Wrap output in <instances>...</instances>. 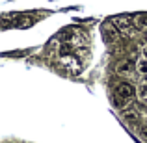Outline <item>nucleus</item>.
Here are the masks:
<instances>
[{
	"instance_id": "obj_2",
	"label": "nucleus",
	"mask_w": 147,
	"mask_h": 143,
	"mask_svg": "<svg viewBox=\"0 0 147 143\" xmlns=\"http://www.w3.org/2000/svg\"><path fill=\"white\" fill-rule=\"evenodd\" d=\"M115 95H119V97H123V99H129V100H132L134 99V95H136V89H134V86L132 84H119L117 87H115Z\"/></svg>"
},
{
	"instance_id": "obj_8",
	"label": "nucleus",
	"mask_w": 147,
	"mask_h": 143,
	"mask_svg": "<svg viewBox=\"0 0 147 143\" xmlns=\"http://www.w3.org/2000/svg\"><path fill=\"white\" fill-rule=\"evenodd\" d=\"M134 26L138 30H145L147 28V15H136L134 17Z\"/></svg>"
},
{
	"instance_id": "obj_7",
	"label": "nucleus",
	"mask_w": 147,
	"mask_h": 143,
	"mask_svg": "<svg viewBox=\"0 0 147 143\" xmlns=\"http://www.w3.org/2000/svg\"><path fill=\"white\" fill-rule=\"evenodd\" d=\"M136 95H138V99L142 100V102H147V84H138V87H136Z\"/></svg>"
},
{
	"instance_id": "obj_1",
	"label": "nucleus",
	"mask_w": 147,
	"mask_h": 143,
	"mask_svg": "<svg viewBox=\"0 0 147 143\" xmlns=\"http://www.w3.org/2000/svg\"><path fill=\"white\" fill-rule=\"evenodd\" d=\"M112 24H114L115 28L119 30V32H123V34H130V30L134 28V19H132V17H129V15H121V17L114 19V22H112Z\"/></svg>"
},
{
	"instance_id": "obj_6",
	"label": "nucleus",
	"mask_w": 147,
	"mask_h": 143,
	"mask_svg": "<svg viewBox=\"0 0 147 143\" xmlns=\"http://www.w3.org/2000/svg\"><path fill=\"white\" fill-rule=\"evenodd\" d=\"M134 67H136V65H134L130 60H123V61H119V63H117V69H115V71H117L119 75H129Z\"/></svg>"
},
{
	"instance_id": "obj_3",
	"label": "nucleus",
	"mask_w": 147,
	"mask_h": 143,
	"mask_svg": "<svg viewBox=\"0 0 147 143\" xmlns=\"http://www.w3.org/2000/svg\"><path fill=\"white\" fill-rule=\"evenodd\" d=\"M102 34H104V39H106L108 43H115V41L119 39V34H121V32H119L114 24H104Z\"/></svg>"
},
{
	"instance_id": "obj_11",
	"label": "nucleus",
	"mask_w": 147,
	"mask_h": 143,
	"mask_svg": "<svg viewBox=\"0 0 147 143\" xmlns=\"http://www.w3.org/2000/svg\"><path fill=\"white\" fill-rule=\"evenodd\" d=\"M142 58H145V60H147V45L142 48Z\"/></svg>"
},
{
	"instance_id": "obj_4",
	"label": "nucleus",
	"mask_w": 147,
	"mask_h": 143,
	"mask_svg": "<svg viewBox=\"0 0 147 143\" xmlns=\"http://www.w3.org/2000/svg\"><path fill=\"white\" fill-rule=\"evenodd\" d=\"M121 117H123V121H125L127 125H130V126H134V125L140 123V113H138V110H125L121 113Z\"/></svg>"
},
{
	"instance_id": "obj_5",
	"label": "nucleus",
	"mask_w": 147,
	"mask_h": 143,
	"mask_svg": "<svg viewBox=\"0 0 147 143\" xmlns=\"http://www.w3.org/2000/svg\"><path fill=\"white\" fill-rule=\"evenodd\" d=\"M129 102H130L129 99H123V97H119V95H115V93L112 95V104H114L115 110L125 111V110H127V106H129Z\"/></svg>"
},
{
	"instance_id": "obj_9",
	"label": "nucleus",
	"mask_w": 147,
	"mask_h": 143,
	"mask_svg": "<svg viewBox=\"0 0 147 143\" xmlns=\"http://www.w3.org/2000/svg\"><path fill=\"white\" fill-rule=\"evenodd\" d=\"M136 71L140 73L142 76H147V60L145 58H140V60L136 61Z\"/></svg>"
},
{
	"instance_id": "obj_10",
	"label": "nucleus",
	"mask_w": 147,
	"mask_h": 143,
	"mask_svg": "<svg viewBox=\"0 0 147 143\" xmlns=\"http://www.w3.org/2000/svg\"><path fill=\"white\" fill-rule=\"evenodd\" d=\"M140 136H142L144 141H147V126H142V128H140Z\"/></svg>"
}]
</instances>
